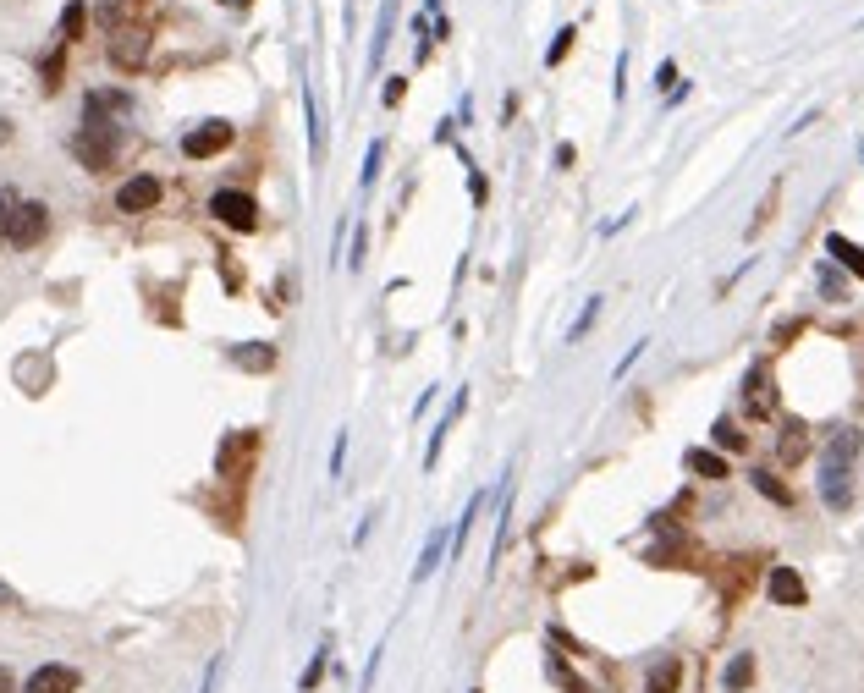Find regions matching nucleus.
I'll list each match as a JSON object with an SVG mask.
<instances>
[{
    "instance_id": "nucleus-1",
    "label": "nucleus",
    "mask_w": 864,
    "mask_h": 693,
    "mask_svg": "<svg viewBox=\"0 0 864 693\" xmlns=\"http://www.w3.org/2000/svg\"><path fill=\"white\" fill-rule=\"evenodd\" d=\"M127 105H133L127 94H89L83 99V127L72 132V154H78L89 171H111L116 165V143H122L116 116H127Z\"/></svg>"
},
{
    "instance_id": "nucleus-2",
    "label": "nucleus",
    "mask_w": 864,
    "mask_h": 693,
    "mask_svg": "<svg viewBox=\"0 0 864 693\" xmlns=\"http://www.w3.org/2000/svg\"><path fill=\"white\" fill-rule=\"evenodd\" d=\"M859 446H864L859 429H837V435L826 440V457H820V501H826L831 512H848V501H853V462H859Z\"/></svg>"
},
{
    "instance_id": "nucleus-3",
    "label": "nucleus",
    "mask_w": 864,
    "mask_h": 693,
    "mask_svg": "<svg viewBox=\"0 0 864 693\" xmlns=\"http://www.w3.org/2000/svg\"><path fill=\"white\" fill-rule=\"evenodd\" d=\"M45 231H50V209L39 204V198H17L12 220H6V242H12V248H34Z\"/></svg>"
},
{
    "instance_id": "nucleus-4",
    "label": "nucleus",
    "mask_w": 864,
    "mask_h": 693,
    "mask_svg": "<svg viewBox=\"0 0 864 693\" xmlns=\"http://www.w3.org/2000/svg\"><path fill=\"white\" fill-rule=\"evenodd\" d=\"M210 215L221 220V226H232V231H254L259 226V204L243 193V187H221V193L210 198Z\"/></svg>"
},
{
    "instance_id": "nucleus-5",
    "label": "nucleus",
    "mask_w": 864,
    "mask_h": 693,
    "mask_svg": "<svg viewBox=\"0 0 864 693\" xmlns=\"http://www.w3.org/2000/svg\"><path fill=\"white\" fill-rule=\"evenodd\" d=\"M232 138H237L232 121H204V127H193L188 138H182V154H188V160H210V154L232 149Z\"/></svg>"
},
{
    "instance_id": "nucleus-6",
    "label": "nucleus",
    "mask_w": 864,
    "mask_h": 693,
    "mask_svg": "<svg viewBox=\"0 0 864 693\" xmlns=\"http://www.w3.org/2000/svg\"><path fill=\"white\" fill-rule=\"evenodd\" d=\"M743 407H749L754 418H771L776 413V380L765 363H754L749 374H743Z\"/></svg>"
},
{
    "instance_id": "nucleus-7",
    "label": "nucleus",
    "mask_w": 864,
    "mask_h": 693,
    "mask_svg": "<svg viewBox=\"0 0 864 693\" xmlns=\"http://www.w3.org/2000/svg\"><path fill=\"white\" fill-rule=\"evenodd\" d=\"M155 204H160V176H149V171L116 187V209H122V215H144V209H155Z\"/></svg>"
},
{
    "instance_id": "nucleus-8",
    "label": "nucleus",
    "mask_w": 864,
    "mask_h": 693,
    "mask_svg": "<svg viewBox=\"0 0 864 693\" xmlns=\"http://www.w3.org/2000/svg\"><path fill=\"white\" fill-rule=\"evenodd\" d=\"M78 671L72 666H61V660H50V666H39V671H28V682H23V693H78Z\"/></svg>"
},
{
    "instance_id": "nucleus-9",
    "label": "nucleus",
    "mask_w": 864,
    "mask_h": 693,
    "mask_svg": "<svg viewBox=\"0 0 864 693\" xmlns=\"http://www.w3.org/2000/svg\"><path fill=\"white\" fill-rule=\"evenodd\" d=\"M111 61L122 66V72H138V66L149 61V33H144V28H122V33H111Z\"/></svg>"
},
{
    "instance_id": "nucleus-10",
    "label": "nucleus",
    "mask_w": 864,
    "mask_h": 693,
    "mask_svg": "<svg viewBox=\"0 0 864 693\" xmlns=\"http://www.w3.org/2000/svg\"><path fill=\"white\" fill-rule=\"evenodd\" d=\"M765 594H771L776 605H804V578H798L793 567H771V583H765Z\"/></svg>"
},
{
    "instance_id": "nucleus-11",
    "label": "nucleus",
    "mask_w": 864,
    "mask_h": 693,
    "mask_svg": "<svg viewBox=\"0 0 864 693\" xmlns=\"http://www.w3.org/2000/svg\"><path fill=\"white\" fill-rule=\"evenodd\" d=\"M232 363L248 374H265L276 369V347H265V341H243V347H232Z\"/></svg>"
},
{
    "instance_id": "nucleus-12",
    "label": "nucleus",
    "mask_w": 864,
    "mask_h": 693,
    "mask_svg": "<svg viewBox=\"0 0 864 693\" xmlns=\"http://www.w3.org/2000/svg\"><path fill=\"white\" fill-rule=\"evenodd\" d=\"M683 468L694 473V479H727V457L721 451H705V446H694L683 457Z\"/></svg>"
},
{
    "instance_id": "nucleus-13",
    "label": "nucleus",
    "mask_w": 864,
    "mask_h": 693,
    "mask_svg": "<svg viewBox=\"0 0 864 693\" xmlns=\"http://www.w3.org/2000/svg\"><path fill=\"white\" fill-rule=\"evenodd\" d=\"M463 407H468V396L457 391V396H452V407L441 413V424H435V435H430V451H424V468H435V462H441V440L452 435V424H457V413H463Z\"/></svg>"
},
{
    "instance_id": "nucleus-14",
    "label": "nucleus",
    "mask_w": 864,
    "mask_h": 693,
    "mask_svg": "<svg viewBox=\"0 0 864 693\" xmlns=\"http://www.w3.org/2000/svg\"><path fill=\"white\" fill-rule=\"evenodd\" d=\"M826 253L842 264V270H853V275L864 281V248H859V242H848V237H837V231H831V237H826Z\"/></svg>"
},
{
    "instance_id": "nucleus-15",
    "label": "nucleus",
    "mask_w": 864,
    "mask_h": 693,
    "mask_svg": "<svg viewBox=\"0 0 864 693\" xmlns=\"http://www.w3.org/2000/svg\"><path fill=\"white\" fill-rule=\"evenodd\" d=\"M749 682H754V655H732L727 671H721V688H727V693H743Z\"/></svg>"
},
{
    "instance_id": "nucleus-16",
    "label": "nucleus",
    "mask_w": 864,
    "mask_h": 693,
    "mask_svg": "<svg viewBox=\"0 0 864 693\" xmlns=\"http://www.w3.org/2000/svg\"><path fill=\"white\" fill-rule=\"evenodd\" d=\"M446 545H452V534H430V545H424V556H419V567H413V583H424L435 567H441V556H446Z\"/></svg>"
},
{
    "instance_id": "nucleus-17",
    "label": "nucleus",
    "mask_w": 864,
    "mask_h": 693,
    "mask_svg": "<svg viewBox=\"0 0 864 693\" xmlns=\"http://www.w3.org/2000/svg\"><path fill=\"white\" fill-rule=\"evenodd\" d=\"M677 682H683V666H677V660H661V666H650L644 693H677Z\"/></svg>"
},
{
    "instance_id": "nucleus-18",
    "label": "nucleus",
    "mask_w": 864,
    "mask_h": 693,
    "mask_svg": "<svg viewBox=\"0 0 864 693\" xmlns=\"http://www.w3.org/2000/svg\"><path fill=\"white\" fill-rule=\"evenodd\" d=\"M749 479H754V490H760L765 501H776V506H793V490H787V484L776 479V473H760V468H754Z\"/></svg>"
},
{
    "instance_id": "nucleus-19",
    "label": "nucleus",
    "mask_w": 864,
    "mask_h": 693,
    "mask_svg": "<svg viewBox=\"0 0 864 693\" xmlns=\"http://www.w3.org/2000/svg\"><path fill=\"white\" fill-rule=\"evenodd\" d=\"M391 17H397V0H386V11H380V28H375V44H369V66L386 61V39H391Z\"/></svg>"
},
{
    "instance_id": "nucleus-20",
    "label": "nucleus",
    "mask_w": 864,
    "mask_h": 693,
    "mask_svg": "<svg viewBox=\"0 0 864 693\" xmlns=\"http://www.w3.org/2000/svg\"><path fill=\"white\" fill-rule=\"evenodd\" d=\"M479 512H485V495H474V501H468V512H463V523H457V534H452V556H463V545H468V534H474V523H479Z\"/></svg>"
},
{
    "instance_id": "nucleus-21",
    "label": "nucleus",
    "mask_w": 864,
    "mask_h": 693,
    "mask_svg": "<svg viewBox=\"0 0 864 693\" xmlns=\"http://www.w3.org/2000/svg\"><path fill=\"white\" fill-rule=\"evenodd\" d=\"M809 451V429L804 424H787L782 429V462H798Z\"/></svg>"
},
{
    "instance_id": "nucleus-22",
    "label": "nucleus",
    "mask_w": 864,
    "mask_h": 693,
    "mask_svg": "<svg viewBox=\"0 0 864 693\" xmlns=\"http://www.w3.org/2000/svg\"><path fill=\"white\" fill-rule=\"evenodd\" d=\"M83 17H89V6H83V0H72V6L61 11V44L83 39Z\"/></svg>"
},
{
    "instance_id": "nucleus-23",
    "label": "nucleus",
    "mask_w": 864,
    "mask_h": 693,
    "mask_svg": "<svg viewBox=\"0 0 864 693\" xmlns=\"http://www.w3.org/2000/svg\"><path fill=\"white\" fill-rule=\"evenodd\" d=\"M573 39H578V28L567 22V28L551 39V50H545V66H562V61H567V50H573Z\"/></svg>"
},
{
    "instance_id": "nucleus-24",
    "label": "nucleus",
    "mask_w": 864,
    "mask_h": 693,
    "mask_svg": "<svg viewBox=\"0 0 864 693\" xmlns=\"http://www.w3.org/2000/svg\"><path fill=\"white\" fill-rule=\"evenodd\" d=\"M325 655H331V649H325V644H320V655H314V660H309V666H303V677H298V688H303V693H314V688H320V677H325V666H331V660H325Z\"/></svg>"
},
{
    "instance_id": "nucleus-25",
    "label": "nucleus",
    "mask_w": 864,
    "mask_h": 693,
    "mask_svg": "<svg viewBox=\"0 0 864 693\" xmlns=\"http://www.w3.org/2000/svg\"><path fill=\"white\" fill-rule=\"evenodd\" d=\"M710 440H716L721 451H743V435H738V424H732V418H716V429H710Z\"/></svg>"
},
{
    "instance_id": "nucleus-26",
    "label": "nucleus",
    "mask_w": 864,
    "mask_h": 693,
    "mask_svg": "<svg viewBox=\"0 0 864 693\" xmlns=\"http://www.w3.org/2000/svg\"><path fill=\"white\" fill-rule=\"evenodd\" d=\"M820 292H826V297H837V303L848 297V286H842V275L831 270V264H820Z\"/></svg>"
},
{
    "instance_id": "nucleus-27",
    "label": "nucleus",
    "mask_w": 864,
    "mask_h": 693,
    "mask_svg": "<svg viewBox=\"0 0 864 693\" xmlns=\"http://www.w3.org/2000/svg\"><path fill=\"white\" fill-rule=\"evenodd\" d=\"M380 160H386V143L375 138V143H369V160H364V187H369V182H375V176H380Z\"/></svg>"
},
{
    "instance_id": "nucleus-28",
    "label": "nucleus",
    "mask_w": 864,
    "mask_h": 693,
    "mask_svg": "<svg viewBox=\"0 0 864 693\" xmlns=\"http://www.w3.org/2000/svg\"><path fill=\"white\" fill-rule=\"evenodd\" d=\"M595 314H600V297H589V303H584V314H578V325H573V341L584 336L589 325H595Z\"/></svg>"
},
{
    "instance_id": "nucleus-29",
    "label": "nucleus",
    "mask_w": 864,
    "mask_h": 693,
    "mask_svg": "<svg viewBox=\"0 0 864 693\" xmlns=\"http://www.w3.org/2000/svg\"><path fill=\"white\" fill-rule=\"evenodd\" d=\"M45 88H61V50L45 55Z\"/></svg>"
},
{
    "instance_id": "nucleus-30",
    "label": "nucleus",
    "mask_w": 864,
    "mask_h": 693,
    "mask_svg": "<svg viewBox=\"0 0 864 693\" xmlns=\"http://www.w3.org/2000/svg\"><path fill=\"white\" fill-rule=\"evenodd\" d=\"M677 83V61H661L655 66V88H672Z\"/></svg>"
},
{
    "instance_id": "nucleus-31",
    "label": "nucleus",
    "mask_w": 864,
    "mask_h": 693,
    "mask_svg": "<svg viewBox=\"0 0 864 693\" xmlns=\"http://www.w3.org/2000/svg\"><path fill=\"white\" fill-rule=\"evenodd\" d=\"M221 671H226V660L215 655V660H210V671H204V688H199V693H215V682H221Z\"/></svg>"
},
{
    "instance_id": "nucleus-32",
    "label": "nucleus",
    "mask_w": 864,
    "mask_h": 693,
    "mask_svg": "<svg viewBox=\"0 0 864 693\" xmlns=\"http://www.w3.org/2000/svg\"><path fill=\"white\" fill-rule=\"evenodd\" d=\"M12 204H17V193H0V242H6V220H12Z\"/></svg>"
},
{
    "instance_id": "nucleus-33",
    "label": "nucleus",
    "mask_w": 864,
    "mask_h": 693,
    "mask_svg": "<svg viewBox=\"0 0 864 693\" xmlns=\"http://www.w3.org/2000/svg\"><path fill=\"white\" fill-rule=\"evenodd\" d=\"M12 605H17V589H12V583H0V611H12Z\"/></svg>"
},
{
    "instance_id": "nucleus-34",
    "label": "nucleus",
    "mask_w": 864,
    "mask_h": 693,
    "mask_svg": "<svg viewBox=\"0 0 864 693\" xmlns=\"http://www.w3.org/2000/svg\"><path fill=\"white\" fill-rule=\"evenodd\" d=\"M0 693H17V677H12V666H0Z\"/></svg>"
}]
</instances>
